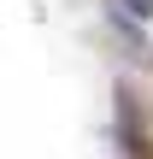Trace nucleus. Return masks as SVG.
Instances as JSON below:
<instances>
[]
</instances>
